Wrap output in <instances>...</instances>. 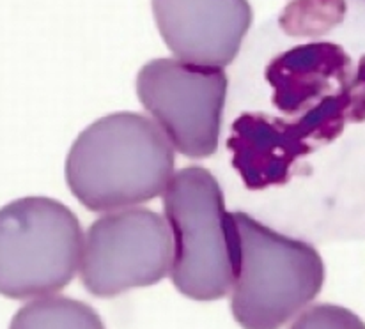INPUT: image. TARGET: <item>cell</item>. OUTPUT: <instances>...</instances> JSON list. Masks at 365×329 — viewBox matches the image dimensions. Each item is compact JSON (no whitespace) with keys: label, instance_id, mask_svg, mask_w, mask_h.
<instances>
[{"label":"cell","instance_id":"1","mask_svg":"<svg viewBox=\"0 0 365 329\" xmlns=\"http://www.w3.org/2000/svg\"><path fill=\"white\" fill-rule=\"evenodd\" d=\"M174 147L158 124L133 112L101 117L78 135L66 160V181L94 213L149 202L174 177Z\"/></svg>","mask_w":365,"mask_h":329},{"label":"cell","instance_id":"2","mask_svg":"<svg viewBox=\"0 0 365 329\" xmlns=\"http://www.w3.org/2000/svg\"><path fill=\"white\" fill-rule=\"evenodd\" d=\"M165 219L173 234L170 280L182 296L215 301L235 287L240 268V234L235 214L210 170H178L163 192Z\"/></svg>","mask_w":365,"mask_h":329},{"label":"cell","instance_id":"3","mask_svg":"<svg viewBox=\"0 0 365 329\" xmlns=\"http://www.w3.org/2000/svg\"><path fill=\"white\" fill-rule=\"evenodd\" d=\"M235 214L240 268L231 310L243 329H279L304 310L324 281L316 248L282 236L245 213Z\"/></svg>","mask_w":365,"mask_h":329},{"label":"cell","instance_id":"4","mask_svg":"<svg viewBox=\"0 0 365 329\" xmlns=\"http://www.w3.org/2000/svg\"><path fill=\"white\" fill-rule=\"evenodd\" d=\"M82 251V226L64 204L46 197L13 200L0 209V294H56L75 278Z\"/></svg>","mask_w":365,"mask_h":329},{"label":"cell","instance_id":"5","mask_svg":"<svg viewBox=\"0 0 365 329\" xmlns=\"http://www.w3.org/2000/svg\"><path fill=\"white\" fill-rule=\"evenodd\" d=\"M137 94L180 155L186 158L215 155L227 96L224 69L200 68L178 58H155L138 71Z\"/></svg>","mask_w":365,"mask_h":329},{"label":"cell","instance_id":"6","mask_svg":"<svg viewBox=\"0 0 365 329\" xmlns=\"http://www.w3.org/2000/svg\"><path fill=\"white\" fill-rule=\"evenodd\" d=\"M173 266L169 223L149 209L110 211L89 226L80 276L96 298L155 285Z\"/></svg>","mask_w":365,"mask_h":329},{"label":"cell","instance_id":"7","mask_svg":"<svg viewBox=\"0 0 365 329\" xmlns=\"http://www.w3.org/2000/svg\"><path fill=\"white\" fill-rule=\"evenodd\" d=\"M349 93L294 117L247 113L232 124V167L252 189L282 184L298 158L335 140L348 122Z\"/></svg>","mask_w":365,"mask_h":329},{"label":"cell","instance_id":"8","mask_svg":"<svg viewBox=\"0 0 365 329\" xmlns=\"http://www.w3.org/2000/svg\"><path fill=\"white\" fill-rule=\"evenodd\" d=\"M163 41L178 61L224 69L252 24L247 0H151Z\"/></svg>","mask_w":365,"mask_h":329},{"label":"cell","instance_id":"9","mask_svg":"<svg viewBox=\"0 0 365 329\" xmlns=\"http://www.w3.org/2000/svg\"><path fill=\"white\" fill-rule=\"evenodd\" d=\"M266 80L273 89V105L289 117L302 115L349 93L351 58L334 43H307L273 58Z\"/></svg>","mask_w":365,"mask_h":329},{"label":"cell","instance_id":"10","mask_svg":"<svg viewBox=\"0 0 365 329\" xmlns=\"http://www.w3.org/2000/svg\"><path fill=\"white\" fill-rule=\"evenodd\" d=\"M9 329H105L101 317L87 303L71 298H43L14 313Z\"/></svg>","mask_w":365,"mask_h":329},{"label":"cell","instance_id":"11","mask_svg":"<svg viewBox=\"0 0 365 329\" xmlns=\"http://www.w3.org/2000/svg\"><path fill=\"white\" fill-rule=\"evenodd\" d=\"M344 14V0H293L280 16V27L289 36H321L337 27Z\"/></svg>","mask_w":365,"mask_h":329},{"label":"cell","instance_id":"12","mask_svg":"<svg viewBox=\"0 0 365 329\" xmlns=\"http://www.w3.org/2000/svg\"><path fill=\"white\" fill-rule=\"evenodd\" d=\"M289 329H365V323L344 306L321 303L307 308Z\"/></svg>","mask_w":365,"mask_h":329},{"label":"cell","instance_id":"13","mask_svg":"<svg viewBox=\"0 0 365 329\" xmlns=\"http://www.w3.org/2000/svg\"><path fill=\"white\" fill-rule=\"evenodd\" d=\"M348 120L353 122L365 120V55L360 58L359 69L353 75L351 87H349Z\"/></svg>","mask_w":365,"mask_h":329}]
</instances>
